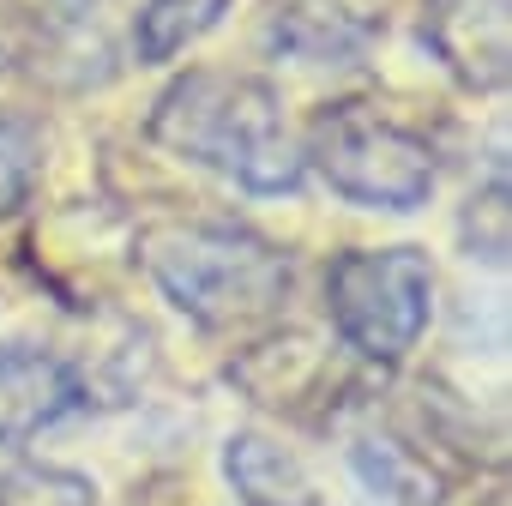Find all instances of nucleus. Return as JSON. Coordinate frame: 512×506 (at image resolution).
<instances>
[{
    "mask_svg": "<svg viewBox=\"0 0 512 506\" xmlns=\"http://www.w3.org/2000/svg\"><path fill=\"white\" fill-rule=\"evenodd\" d=\"M37 163H43V133L13 115V109H0V217H13L31 187H37Z\"/></svg>",
    "mask_w": 512,
    "mask_h": 506,
    "instance_id": "9b49d317",
    "label": "nucleus"
},
{
    "mask_svg": "<svg viewBox=\"0 0 512 506\" xmlns=\"http://www.w3.org/2000/svg\"><path fill=\"white\" fill-rule=\"evenodd\" d=\"M139 253L157 290L205 332L266 320L290 296V253L247 223H157Z\"/></svg>",
    "mask_w": 512,
    "mask_h": 506,
    "instance_id": "f03ea898",
    "label": "nucleus"
},
{
    "mask_svg": "<svg viewBox=\"0 0 512 506\" xmlns=\"http://www.w3.org/2000/svg\"><path fill=\"white\" fill-rule=\"evenodd\" d=\"M85 404L79 374L37 344H0V440L25 446Z\"/></svg>",
    "mask_w": 512,
    "mask_h": 506,
    "instance_id": "423d86ee",
    "label": "nucleus"
},
{
    "mask_svg": "<svg viewBox=\"0 0 512 506\" xmlns=\"http://www.w3.org/2000/svg\"><path fill=\"white\" fill-rule=\"evenodd\" d=\"M31 43V13L19 7V0H0V73H7Z\"/></svg>",
    "mask_w": 512,
    "mask_h": 506,
    "instance_id": "f8f14e48",
    "label": "nucleus"
},
{
    "mask_svg": "<svg viewBox=\"0 0 512 506\" xmlns=\"http://www.w3.org/2000/svg\"><path fill=\"white\" fill-rule=\"evenodd\" d=\"M422 37L464 91H500L512 73V0H428Z\"/></svg>",
    "mask_w": 512,
    "mask_h": 506,
    "instance_id": "39448f33",
    "label": "nucleus"
},
{
    "mask_svg": "<svg viewBox=\"0 0 512 506\" xmlns=\"http://www.w3.org/2000/svg\"><path fill=\"white\" fill-rule=\"evenodd\" d=\"M229 13V0H145L133 19V55L139 67H169L193 43H205Z\"/></svg>",
    "mask_w": 512,
    "mask_h": 506,
    "instance_id": "6e6552de",
    "label": "nucleus"
},
{
    "mask_svg": "<svg viewBox=\"0 0 512 506\" xmlns=\"http://www.w3.org/2000/svg\"><path fill=\"white\" fill-rule=\"evenodd\" d=\"M374 37V25L350 19L344 7H284L278 25H272V43L284 55H302V61H344V55H362Z\"/></svg>",
    "mask_w": 512,
    "mask_h": 506,
    "instance_id": "1a4fd4ad",
    "label": "nucleus"
},
{
    "mask_svg": "<svg viewBox=\"0 0 512 506\" xmlns=\"http://www.w3.org/2000/svg\"><path fill=\"white\" fill-rule=\"evenodd\" d=\"M223 476L235 482V494L247 506H326L308 464L266 434H235L223 446Z\"/></svg>",
    "mask_w": 512,
    "mask_h": 506,
    "instance_id": "0eeeda50",
    "label": "nucleus"
},
{
    "mask_svg": "<svg viewBox=\"0 0 512 506\" xmlns=\"http://www.w3.org/2000/svg\"><path fill=\"white\" fill-rule=\"evenodd\" d=\"M145 133L163 151L235 181L253 199H278V193H296L308 181L302 145L284 121V97L260 73L193 67V73L169 79Z\"/></svg>",
    "mask_w": 512,
    "mask_h": 506,
    "instance_id": "f257e3e1",
    "label": "nucleus"
},
{
    "mask_svg": "<svg viewBox=\"0 0 512 506\" xmlns=\"http://www.w3.org/2000/svg\"><path fill=\"white\" fill-rule=\"evenodd\" d=\"M356 476L374 488V500H392V506H434V476L392 440H362L350 452Z\"/></svg>",
    "mask_w": 512,
    "mask_h": 506,
    "instance_id": "9d476101",
    "label": "nucleus"
},
{
    "mask_svg": "<svg viewBox=\"0 0 512 506\" xmlns=\"http://www.w3.org/2000/svg\"><path fill=\"white\" fill-rule=\"evenodd\" d=\"M302 163L362 211H416L434 193V151L380 103H326L308 127Z\"/></svg>",
    "mask_w": 512,
    "mask_h": 506,
    "instance_id": "7ed1b4c3",
    "label": "nucleus"
},
{
    "mask_svg": "<svg viewBox=\"0 0 512 506\" xmlns=\"http://www.w3.org/2000/svg\"><path fill=\"white\" fill-rule=\"evenodd\" d=\"M332 332L362 362H404L434 320V266L422 247H350L326 266Z\"/></svg>",
    "mask_w": 512,
    "mask_h": 506,
    "instance_id": "20e7f679",
    "label": "nucleus"
}]
</instances>
